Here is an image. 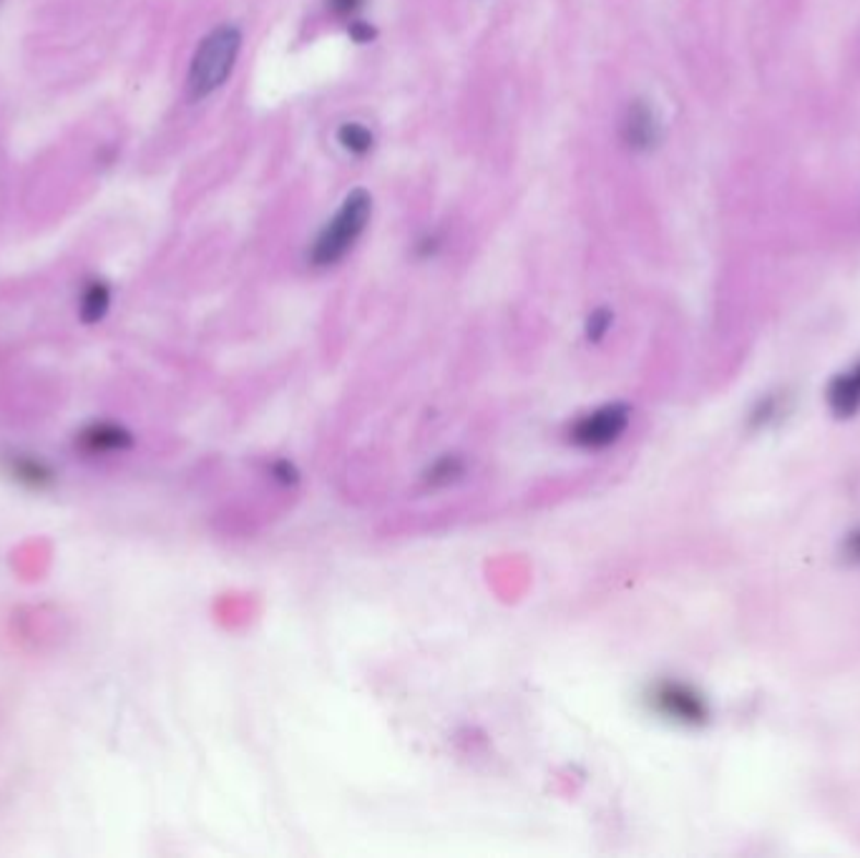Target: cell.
<instances>
[{
    "label": "cell",
    "instance_id": "1",
    "mask_svg": "<svg viewBox=\"0 0 860 858\" xmlns=\"http://www.w3.org/2000/svg\"><path fill=\"white\" fill-rule=\"evenodd\" d=\"M370 212H373V199H370L368 192H352V195L342 201L340 212L319 232L315 247L310 252L312 265L330 267L337 259H342L345 252L356 245V240L360 237L362 230H365Z\"/></svg>",
    "mask_w": 860,
    "mask_h": 858
},
{
    "label": "cell",
    "instance_id": "2",
    "mask_svg": "<svg viewBox=\"0 0 860 858\" xmlns=\"http://www.w3.org/2000/svg\"><path fill=\"white\" fill-rule=\"evenodd\" d=\"M240 44V31L232 28V25H222V28L212 31L201 40L189 69V91L194 98L209 96L222 86L234 61H237Z\"/></svg>",
    "mask_w": 860,
    "mask_h": 858
},
{
    "label": "cell",
    "instance_id": "3",
    "mask_svg": "<svg viewBox=\"0 0 860 858\" xmlns=\"http://www.w3.org/2000/svg\"><path fill=\"white\" fill-rule=\"evenodd\" d=\"M647 703L652 712L674 722V726L699 728L710 720V703L705 695L687 683L677 680H660L649 687Z\"/></svg>",
    "mask_w": 860,
    "mask_h": 858
},
{
    "label": "cell",
    "instance_id": "4",
    "mask_svg": "<svg viewBox=\"0 0 860 858\" xmlns=\"http://www.w3.org/2000/svg\"><path fill=\"white\" fill-rule=\"evenodd\" d=\"M629 420L631 410L624 403H606V406L589 410V414L573 420L569 431L571 443L586 451H602L621 439L629 428Z\"/></svg>",
    "mask_w": 860,
    "mask_h": 858
},
{
    "label": "cell",
    "instance_id": "5",
    "mask_svg": "<svg viewBox=\"0 0 860 858\" xmlns=\"http://www.w3.org/2000/svg\"><path fill=\"white\" fill-rule=\"evenodd\" d=\"M621 134L631 149L647 151L656 147V141H660V121H656L654 112L644 101H635V104L627 108V116H624Z\"/></svg>",
    "mask_w": 860,
    "mask_h": 858
},
{
    "label": "cell",
    "instance_id": "6",
    "mask_svg": "<svg viewBox=\"0 0 860 858\" xmlns=\"http://www.w3.org/2000/svg\"><path fill=\"white\" fill-rule=\"evenodd\" d=\"M828 406L836 418H853L860 410V360L833 378L828 385Z\"/></svg>",
    "mask_w": 860,
    "mask_h": 858
},
{
    "label": "cell",
    "instance_id": "7",
    "mask_svg": "<svg viewBox=\"0 0 860 858\" xmlns=\"http://www.w3.org/2000/svg\"><path fill=\"white\" fill-rule=\"evenodd\" d=\"M129 443H131L129 433L121 431V428H116V426H108V424H96L81 433V449L89 451V453L124 451Z\"/></svg>",
    "mask_w": 860,
    "mask_h": 858
},
{
    "label": "cell",
    "instance_id": "8",
    "mask_svg": "<svg viewBox=\"0 0 860 858\" xmlns=\"http://www.w3.org/2000/svg\"><path fill=\"white\" fill-rule=\"evenodd\" d=\"M8 471H11V476L15 478V482L31 486V489H44V486L54 482V471H50L44 461H38V459L15 456V459H11V464H8Z\"/></svg>",
    "mask_w": 860,
    "mask_h": 858
},
{
    "label": "cell",
    "instance_id": "9",
    "mask_svg": "<svg viewBox=\"0 0 860 858\" xmlns=\"http://www.w3.org/2000/svg\"><path fill=\"white\" fill-rule=\"evenodd\" d=\"M108 302H112V292H108L106 282L94 280L86 285V290L81 294V315L83 320H89V323H96L106 315L108 310Z\"/></svg>",
    "mask_w": 860,
    "mask_h": 858
},
{
    "label": "cell",
    "instance_id": "10",
    "mask_svg": "<svg viewBox=\"0 0 860 858\" xmlns=\"http://www.w3.org/2000/svg\"><path fill=\"white\" fill-rule=\"evenodd\" d=\"M337 137H340V144L352 151V154H365V151L373 147V134L362 124H345L342 129L337 131Z\"/></svg>",
    "mask_w": 860,
    "mask_h": 858
},
{
    "label": "cell",
    "instance_id": "11",
    "mask_svg": "<svg viewBox=\"0 0 860 858\" xmlns=\"http://www.w3.org/2000/svg\"><path fill=\"white\" fill-rule=\"evenodd\" d=\"M780 416V401L775 395H765V398L757 403L753 410V424L755 426H767L770 420Z\"/></svg>",
    "mask_w": 860,
    "mask_h": 858
},
{
    "label": "cell",
    "instance_id": "12",
    "mask_svg": "<svg viewBox=\"0 0 860 858\" xmlns=\"http://www.w3.org/2000/svg\"><path fill=\"white\" fill-rule=\"evenodd\" d=\"M609 323H612V317H609V313H606V310H596V313L589 317V338H602V335L606 333V327H609Z\"/></svg>",
    "mask_w": 860,
    "mask_h": 858
},
{
    "label": "cell",
    "instance_id": "13",
    "mask_svg": "<svg viewBox=\"0 0 860 858\" xmlns=\"http://www.w3.org/2000/svg\"><path fill=\"white\" fill-rule=\"evenodd\" d=\"M842 557H846L848 561H856V565H860V529H856V532L848 534L846 544H842Z\"/></svg>",
    "mask_w": 860,
    "mask_h": 858
},
{
    "label": "cell",
    "instance_id": "14",
    "mask_svg": "<svg viewBox=\"0 0 860 858\" xmlns=\"http://www.w3.org/2000/svg\"><path fill=\"white\" fill-rule=\"evenodd\" d=\"M360 3H362V0H327V5H330L337 15L356 13L358 8H360Z\"/></svg>",
    "mask_w": 860,
    "mask_h": 858
},
{
    "label": "cell",
    "instance_id": "15",
    "mask_svg": "<svg viewBox=\"0 0 860 858\" xmlns=\"http://www.w3.org/2000/svg\"><path fill=\"white\" fill-rule=\"evenodd\" d=\"M350 36L356 38V40H360V44H365V40L373 38L375 33H373V28H370V25H365V23H352V25H350Z\"/></svg>",
    "mask_w": 860,
    "mask_h": 858
}]
</instances>
